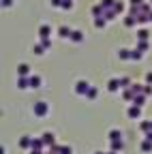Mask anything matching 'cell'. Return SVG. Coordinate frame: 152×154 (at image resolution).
Returning a JSON list of instances; mask_svg holds the SVG:
<instances>
[{"label":"cell","mask_w":152,"mask_h":154,"mask_svg":"<svg viewBox=\"0 0 152 154\" xmlns=\"http://www.w3.org/2000/svg\"><path fill=\"white\" fill-rule=\"evenodd\" d=\"M34 113L36 116H45L47 113V103H36L34 105Z\"/></svg>","instance_id":"6da1fadb"},{"label":"cell","mask_w":152,"mask_h":154,"mask_svg":"<svg viewBox=\"0 0 152 154\" xmlns=\"http://www.w3.org/2000/svg\"><path fill=\"white\" fill-rule=\"evenodd\" d=\"M139 113H141V107L139 105H133L129 109V118H139Z\"/></svg>","instance_id":"7a4b0ae2"},{"label":"cell","mask_w":152,"mask_h":154,"mask_svg":"<svg viewBox=\"0 0 152 154\" xmlns=\"http://www.w3.org/2000/svg\"><path fill=\"white\" fill-rule=\"evenodd\" d=\"M109 139H111V141H118V139H122V133H120L118 128H113V131L109 133Z\"/></svg>","instance_id":"3957f363"},{"label":"cell","mask_w":152,"mask_h":154,"mask_svg":"<svg viewBox=\"0 0 152 154\" xmlns=\"http://www.w3.org/2000/svg\"><path fill=\"white\" fill-rule=\"evenodd\" d=\"M122 146H124V143H122V139L111 141V150H113V152H122Z\"/></svg>","instance_id":"277c9868"},{"label":"cell","mask_w":152,"mask_h":154,"mask_svg":"<svg viewBox=\"0 0 152 154\" xmlns=\"http://www.w3.org/2000/svg\"><path fill=\"white\" fill-rule=\"evenodd\" d=\"M20 146H22V148H32V139H30V137H22Z\"/></svg>","instance_id":"5b68a950"},{"label":"cell","mask_w":152,"mask_h":154,"mask_svg":"<svg viewBox=\"0 0 152 154\" xmlns=\"http://www.w3.org/2000/svg\"><path fill=\"white\" fill-rule=\"evenodd\" d=\"M43 143H45V146L54 143V135H51V133H45V135H43Z\"/></svg>","instance_id":"8992f818"},{"label":"cell","mask_w":152,"mask_h":154,"mask_svg":"<svg viewBox=\"0 0 152 154\" xmlns=\"http://www.w3.org/2000/svg\"><path fill=\"white\" fill-rule=\"evenodd\" d=\"M150 150H152V141H148V139H146V141L141 143V152H150Z\"/></svg>","instance_id":"52a82bcc"},{"label":"cell","mask_w":152,"mask_h":154,"mask_svg":"<svg viewBox=\"0 0 152 154\" xmlns=\"http://www.w3.org/2000/svg\"><path fill=\"white\" fill-rule=\"evenodd\" d=\"M86 90H88V84H86V82H79V84H77V92L82 94V92H86Z\"/></svg>","instance_id":"ba28073f"},{"label":"cell","mask_w":152,"mask_h":154,"mask_svg":"<svg viewBox=\"0 0 152 154\" xmlns=\"http://www.w3.org/2000/svg\"><path fill=\"white\" fill-rule=\"evenodd\" d=\"M133 101H135V105H139V107H141V105L146 103V99H144V96H135Z\"/></svg>","instance_id":"9c48e42d"},{"label":"cell","mask_w":152,"mask_h":154,"mask_svg":"<svg viewBox=\"0 0 152 154\" xmlns=\"http://www.w3.org/2000/svg\"><path fill=\"white\" fill-rule=\"evenodd\" d=\"M118 84H120V79H113V82H109V90H116V88H118Z\"/></svg>","instance_id":"30bf717a"},{"label":"cell","mask_w":152,"mask_h":154,"mask_svg":"<svg viewBox=\"0 0 152 154\" xmlns=\"http://www.w3.org/2000/svg\"><path fill=\"white\" fill-rule=\"evenodd\" d=\"M39 84H41L39 77H32V79H30V86H39Z\"/></svg>","instance_id":"8fae6325"},{"label":"cell","mask_w":152,"mask_h":154,"mask_svg":"<svg viewBox=\"0 0 152 154\" xmlns=\"http://www.w3.org/2000/svg\"><path fill=\"white\" fill-rule=\"evenodd\" d=\"M94 96H97V90L90 88V90H88V99H94Z\"/></svg>","instance_id":"7c38bea8"},{"label":"cell","mask_w":152,"mask_h":154,"mask_svg":"<svg viewBox=\"0 0 152 154\" xmlns=\"http://www.w3.org/2000/svg\"><path fill=\"white\" fill-rule=\"evenodd\" d=\"M131 58H133V60H139L141 54H139V51H133V54H131Z\"/></svg>","instance_id":"4fadbf2b"},{"label":"cell","mask_w":152,"mask_h":154,"mask_svg":"<svg viewBox=\"0 0 152 154\" xmlns=\"http://www.w3.org/2000/svg\"><path fill=\"white\" fill-rule=\"evenodd\" d=\"M62 7H64V9H71V7H73V2H71V0H64Z\"/></svg>","instance_id":"5bb4252c"},{"label":"cell","mask_w":152,"mask_h":154,"mask_svg":"<svg viewBox=\"0 0 152 154\" xmlns=\"http://www.w3.org/2000/svg\"><path fill=\"white\" fill-rule=\"evenodd\" d=\"M47 32H49V28H47V26H45V24H43V28H41V36H45V34H47Z\"/></svg>","instance_id":"9a60e30c"},{"label":"cell","mask_w":152,"mask_h":154,"mask_svg":"<svg viewBox=\"0 0 152 154\" xmlns=\"http://www.w3.org/2000/svg\"><path fill=\"white\" fill-rule=\"evenodd\" d=\"M20 86H22V88H26V86H28V82H26V77H22V79H20Z\"/></svg>","instance_id":"2e32d148"},{"label":"cell","mask_w":152,"mask_h":154,"mask_svg":"<svg viewBox=\"0 0 152 154\" xmlns=\"http://www.w3.org/2000/svg\"><path fill=\"white\" fill-rule=\"evenodd\" d=\"M146 82H148V84H152V73H148V75H146Z\"/></svg>","instance_id":"e0dca14e"},{"label":"cell","mask_w":152,"mask_h":154,"mask_svg":"<svg viewBox=\"0 0 152 154\" xmlns=\"http://www.w3.org/2000/svg\"><path fill=\"white\" fill-rule=\"evenodd\" d=\"M2 5H5V7H9V5H11V0H2Z\"/></svg>","instance_id":"ac0fdd59"},{"label":"cell","mask_w":152,"mask_h":154,"mask_svg":"<svg viewBox=\"0 0 152 154\" xmlns=\"http://www.w3.org/2000/svg\"><path fill=\"white\" fill-rule=\"evenodd\" d=\"M131 2H135V5H139V2H141V0H131Z\"/></svg>","instance_id":"d6986e66"},{"label":"cell","mask_w":152,"mask_h":154,"mask_svg":"<svg viewBox=\"0 0 152 154\" xmlns=\"http://www.w3.org/2000/svg\"><path fill=\"white\" fill-rule=\"evenodd\" d=\"M111 154H116V152H111Z\"/></svg>","instance_id":"ffe728a7"},{"label":"cell","mask_w":152,"mask_h":154,"mask_svg":"<svg viewBox=\"0 0 152 154\" xmlns=\"http://www.w3.org/2000/svg\"><path fill=\"white\" fill-rule=\"evenodd\" d=\"M150 126H152V122H150Z\"/></svg>","instance_id":"44dd1931"}]
</instances>
